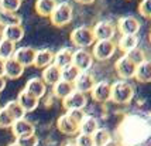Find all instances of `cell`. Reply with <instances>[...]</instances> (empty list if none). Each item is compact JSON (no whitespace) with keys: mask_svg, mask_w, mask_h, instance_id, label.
Segmentation results:
<instances>
[{"mask_svg":"<svg viewBox=\"0 0 151 146\" xmlns=\"http://www.w3.org/2000/svg\"><path fill=\"white\" fill-rule=\"evenodd\" d=\"M134 97V88L130 82L126 80H119L112 84V92H110V101L119 105H126L133 100Z\"/></svg>","mask_w":151,"mask_h":146,"instance_id":"1","label":"cell"},{"mask_svg":"<svg viewBox=\"0 0 151 146\" xmlns=\"http://www.w3.org/2000/svg\"><path fill=\"white\" fill-rule=\"evenodd\" d=\"M73 19V7L68 1H61L54 9L52 14L50 16V20L55 27H64L69 24Z\"/></svg>","mask_w":151,"mask_h":146,"instance_id":"2","label":"cell"},{"mask_svg":"<svg viewBox=\"0 0 151 146\" xmlns=\"http://www.w3.org/2000/svg\"><path fill=\"white\" fill-rule=\"evenodd\" d=\"M71 41L78 48H89L95 44V36H93L92 27L79 26L71 31Z\"/></svg>","mask_w":151,"mask_h":146,"instance_id":"3","label":"cell"},{"mask_svg":"<svg viewBox=\"0 0 151 146\" xmlns=\"http://www.w3.org/2000/svg\"><path fill=\"white\" fill-rule=\"evenodd\" d=\"M117 50V46L113 40H96L92 46V55L98 61L110 60Z\"/></svg>","mask_w":151,"mask_h":146,"instance_id":"4","label":"cell"},{"mask_svg":"<svg viewBox=\"0 0 151 146\" xmlns=\"http://www.w3.org/2000/svg\"><path fill=\"white\" fill-rule=\"evenodd\" d=\"M116 24L110 20H99L92 27L93 36L96 40H113L116 34Z\"/></svg>","mask_w":151,"mask_h":146,"instance_id":"5","label":"cell"},{"mask_svg":"<svg viewBox=\"0 0 151 146\" xmlns=\"http://www.w3.org/2000/svg\"><path fill=\"white\" fill-rule=\"evenodd\" d=\"M93 55L91 51H88L86 48H78L72 54V64L78 68L81 73L89 71L93 65Z\"/></svg>","mask_w":151,"mask_h":146,"instance_id":"6","label":"cell"},{"mask_svg":"<svg viewBox=\"0 0 151 146\" xmlns=\"http://www.w3.org/2000/svg\"><path fill=\"white\" fill-rule=\"evenodd\" d=\"M110 92H112V84L109 81H96L95 86L91 91V97L95 102L106 104L110 101Z\"/></svg>","mask_w":151,"mask_h":146,"instance_id":"7","label":"cell"},{"mask_svg":"<svg viewBox=\"0 0 151 146\" xmlns=\"http://www.w3.org/2000/svg\"><path fill=\"white\" fill-rule=\"evenodd\" d=\"M136 68L137 65H134L132 61L126 57L124 54L114 62V70L117 75L120 77V80H132L134 78V74H136Z\"/></svg>","mask_w":151,"mask_h":146,"instance_id":"8","label":"cell"},{"mask_svg":"<svg viewBox=\"0 0 151 146\" xmlns=\"http://www.w3.org/2000/svg\"><path fill=\"white\" fill-rule=\"evenodd\" d=\"M116 28L122 36L123 34H137L141 28V23L134 16H123L117 20Z\"/></svg>","mask_w":151,"mask_h":146,"instance_id":"9","label":"cell"},{"mask_svg":"<svg viewBox=\"0 0 151 146\" xmlns=\"http://www.w3.org/2000/svg\"><path fill=\"white\" fill-rule=\"evenodd\" d=\"M86 105H88V97H86V94H82V92H79V91H75V89L66 97L65 100H62V106L65 108L66 111H71V109H83Z\"/></svg>","mask_w":151,"mask_h":146,"instance_id":"10","label":"cell"},{"mask_svg":"<svg viewBox=\"0 0 151 146\" xmlns=\"http://www.w3.org/2000/svg\"><path fill=\"white\" fill-rule=\"evenodd\" d=\"M95 84H96V80L89 71L81 73L78 75V78L75 80V82H73V89L82 94H91Z\"/></svg>","mask_w":151,"mask_h":146,"instance_id":"11","label":"cell"},{"mask_svg":"<svg viewBox=\"0 0 151 146\" xmlns=\"http://www.w3.org/2000/svg\"><path fill=\"white\" fill-rule=\"evenodd\" d=\"M24 91L28 92L30 95L35 97L37 100H41L47 94V84L42 81V78L33 77V78H30V80L27 81L26 86H24Z\"/></svg>","mask_w":151,"mask_h":146,"instance_id":"12","label":"cell"},{"mask_svg":"<svg viewBox=\"0 0 151 146\" xmlns=\"http://www.w3.org/2000/svg\"><path fill=\"white\" fill-rule=\"evenodd\" d=\"M12 133L14 135V138H21V136H26V135H31L35 133V128H34L33 122L27 119V118H21V119L14 121V123L12 125Z\"/></svg>","mask_w":151,"mask_h":146,"instance_id":"13","label":"cell"},{"mask_svg":"<svg viewBox=\"0 0 151 146\" xmlns=\"http://www.w3.org/2000/svg\"><path fill=\"white\" fill-rule=\"evenodd\" d=\"M35 51H37V50H34V48H31V47H20V48L16 50L13 58L19 61L24 68H27V67L34 65Z\"/></svg>","mask_w":151,"mask_h":146,"instance_id":"14","label":"cell"},{"mask_svg":"<svg viewBox=\"0 0 151 146\" xmlns=\"http://www.w3.org/2000/svg\"><path fill=\"white\" fill-rule=\"evenodd\" d=\"M57 128H58V131L61 133L68 135V136H72V135L79 133V126L76 125L66 113L61 115L58 119H57Z\"/></svg>","mask_w":151,"mask_h":146,"instance_id":"15","label":"cell"},{"mask_svg":"<svg viewBox=\"0 0 151 146\" xmlns=\"http://www.w3.org/2000/svg\"><path fill=\"white\" fill-rule=\"evenodd\" d=\"M24 67L14 58H9L4 62V78L9 80H17L24 74Z\"/></svg>","mask_w":151,"mask_h":146,"instance_id":"16","label":"cell"},{"mask_svg":"<svg viewBox=\"0 0 151 146\" xmlns=\"http://www.w3.org/2000/svg\"><path fill=\"white\" fill-rule=\"evenodd\" d=\"M54 54L50 48H41L35 51V58H34V67L44 70L45 67L54 64Z\"/></svg>","mask_w":151,"mask_h":146,"instance_id":"17","label":"cell"},{"mask_svg":"<svg viewBox=\"0 0 151 146\" xmlns=\"http://www.w3.org/2000/svg\"><path fill=\"white\" fill-rule=\"evenodd\" d=\"M41 78L45 82L47 85H55L58 81H61V68L57 67L55 64H51V65L45 67L42 70V74H41Z\"/></svg>","mask_w":151,"mask_h":146,"instance_id":"18","label":"cell"},{"mask_svg":"<svg viewBox=\"0 0 151 146\" xmlns=\"http://www.w3.org/2000/svg\"><path fill=\"white\" fill-rule=\"evenodd\" d=\"M17 102L21 105V108H23L27 113V112H33V111L37 109V106H38V104H40V100H37L35 97L30 95L28 92H26V91L23 89V91L19 94V97H17Z\"/></svg>","mask_w":151,"mask_h":146,"instance_id":"19","label":"cell"},{"mask_svg":"<svg viewBox=\"0 0 151 146\" xmlns=\"http://www.w3.org/2000/svg\"><path fill=\"white\" fill-rule=\"evenodd\" d=\"M3 30V37L4 40H9L17 44L20 41L24 38V28L21 24H17V26H9V27H4L1 28Z\"/></svg>","mask_w":151,"mask_h":146,"instance_id":"20","label":"cell"},{"mask_svg":"<svg viewBox=\"0 0 151 146\" xmlns=\"http://www.w3.org/2000/svg\"><path fill=\"white\" fill-rule=\"evenodd\" d=\"M138 40L137 34H123L117 41V48L120 51H123V53H127V51H130L133 48H137L138 47Z\"/></svg>","mask_w":151,"mask_h":146,"instance_id":"21","label":"cell"},{"mask_svg":"<svg viewBox=\"0 0 151 146\" xmlns=\"http://www.w3.org/2000/svg\"><path fill=\"white\" fill-rule=\"evenodd\" d=\"M58 1L57 0H35L34 9L37 14H40L41 17H50L52 14L54 9L57 7Z\"/></svg>","mask_w":151,"mask_h":146,"instance_id":"22","label":"cell"},{"mask_svg":"<svg viewBox=\"0 0 151 146\" xmlns=\"http://www.w3.org/2000/svg\"><path fill=\"white\" fill-rule=\"evenodd\" d=\"M72 54L73 51L69 48H61L54 54V64L59 68H64L66 65L72 64Z\"/></svg>","mask_w":151,"mask_h":146,"instance_id":"23","label":"cell"},{"mask_svg":"<svg viewBox=\"0 0 151 146\" xmlns=\"http://www.w3.org/2000/svg\"><path fill=\"white\" fill-rule=\"evenodd\" d=\"M134 78L138 82H143V84L151 82V60H145L144 62H141L140 65H137Z\"/></svg>","mask_w":151,"mask_h":146,"instance_id":"24","label":"cell"},{"mask_svg":"<svg viewBox=\"0 0 151 146\" xmlns=\"http://www.w3.org/2000/svg\"><path fill=\"white\" fill-rule=\"evenodd\" d=\"M17 24H21V17L19 14L0 9V27L1 28L9 26H17Z\"/></svg>","mask_w":151,"mask_h":146,"instance_id":"25","label":"cell"},{"mask_svg":"<svg viewBox=\"0 0 151 146\" xmlns=\"http://www.w3.org/2000/svg\"><path fill=\"white\" fill-rule=\"evenodd\" d=\"M99 129V121L92 116V115H86L83 121L79 125V132L86 133V135H93Z\"/></svg>","mask_w":151,"mask_h":146,"instance_id":"26","label":"cell"},{"mask_svg":"<svg viewBox=\"0 0 151 146\" xmlns=\"http://www.w3.org/2000/svg\"><path fill=\"white\" fill-rule=\"evenodd\" d=\"M73 91V84L66 82V81H58L55 85H52V92L54 95L59 98V100H65L66 97Z\"/></svg>","mask_w":151,"mask_h":146,"instance_id":"27","label":"cell"},{"mask_svg":"<svg viewBox=\"0 0 151 146\" xmlns=\"http://www.w3.org/2000/svg\"><path fill=\"white\" fill-rule=\"evenodd\" d=\"M4 108L7 109V112L14 118V121L21 119V118H26V111L21 108V105L17 102V100L16 101H9L6 105H4Z\"/></svg>","mask_w":151,"mask_h":146,"instance_id":"28","label":"cell"},{"mask_svg":"<svg viewBox=\"0 0 151 146\" xmlns=\"http://www.w3.org/2000/svg\"><path fill=\"white\" fill-rule=\"evenodd\" d=\"M79 74H81V71L73 64H71V65H66L64 68H61V80L73 84L75 80L78 78Z\"/></svg>","mask_w":151,"mask_h":146,"instance_id":"29","label":"cell"},{"mask_svg":"<svg viewBox=\"0 0 151 146\" xmlns=\"http://www.w3.org/2000/svg\"><path fill=\"white\" fill-rule=\"evenodd\" d=\"M16 44L12 43L9 40H3L0 43V58L1 60H9V58H13L14 53H16Z\"/></svg>","mask_w":151,"mask_h":146,"instance_id":"30","label":"cell"},{"mask_svg":"<svg viewBox=\"0 0 151 146\" xmlns=\"http://www.w3.org/2000/svg\"><path fill=\"white\" fill-rule=\"evenodd\" d=\"M92 138H93L95 146H103L112 139V135H110V132H109L107 129H105V128H99L98 131L92 135Z\"/></svg>","mask_w":151,"mask_h":146,"instance_id":"31","label":"cell"},{"mask_svg":"<svg viewBox=\"0 0 151 146\" xmlns=\"http://www.w3.org/2000/svg\"><path fill=\"white\" fill-rule=\"evenodd\" d=\"M124 55L129 58V60L132 61L134 65H140L141 62H144L145 60H147V57H145V53L141 50V48H133V50H130V51H127V53H124Z\"/></svg>","mask_w":151,"mask_h":146,"instance_id":"32","label":"cell"},{"mask_svg":"<svg viewBox=\"0 0 151 146\" xmlns=\"http://www.w3.org/2000/svg\"><path fill=\"white\" fill-rule=\"evenodd\" d=\"M16 142H17V145L19 146H38V143H40L38 136H37L35 133H31V135H26V136L17 138Z\"/></svg>","mask_w":151,"mask_h":146,"instance_id":"33","label":"cell"},{"mask_svg":"<svg viewBox=\"0 0 151 146\" xmlns=\"http://www.w3.org/2000/svg\"><path fill=\"white\" fill-rule=\"evenodd\" d=\"M20 6H21V0H0V9L1 10L17 13Z\"/></svg>","mask_w":151,"mask_h":146,"instance_id":"34","label":"cell"},{"mask_svg":"<svg viewBox=\"0 0 151 146\" xmlns=\"http://www.w3.org/2000/svg\"><path fill=\"white\" fill-rule=\"evenodd\" d=\"M14 123V118L7 112V109L3 106L0 108V128H12Z\"/></svg>","mask_w":151,"mask_h":146,"instance_id":"35","label":"cell"},{"mask_svg":"<svg viewBox=\"0 0 151 146\" xmlns=\"http://www.w3.org/2000/svg\"><path fill=\"white\" fill-rule=\"evenodd\" d=\"M75 145L76 146H95L92 135H86V133H81V132L76 133Z\"/></svg>","mask_w":151,"mask_h":146,"instance_id":"36","label":"cell"},{"mask_svg":"<svg viewBox=\"0 0 151 146\" xmlns=\"http://www.w3.org/2000/svg\"><path fill=\"white\" fill-rule=\"evenodd\" d=\"M66 115H68L78 126L81 125V122H82L83 118L86 116V113L83 109H71V111H66Z\"/></svg>","mask_w":151,"mask_h":146,"instance_id":"37","label":"cell"},{"mask_svg":"<svg viewBox=\"0 0 151 146\" xmlns=\"http://www.w3.org/2000/svg\"><path fill=\"white\" fill-rule=\"evenodd\" d=\"M138 13L145 19H151V0H141L138 3Z\"/></svg>","mask_w":151,"mask_h":146,"instance_id":"38","label":"cell"},{"mask_svg":"<svg viewBox=\"0 0 151 146\" xmlns=\"http://www.w3.org/2000/svg\"><path fill=\"white\" fill-rule=\"evenodd\" d=\"M4 62L6 61L0 58V77H4Z\"/></svg>","mask_w":151,"mask_h":146,"instance_id":"39","label":"cell"},{"mask_svg":"<svg viewBox=\"0 0 151 146\" xmlns=\"http://www.w3.org/2000/svg\"><path fill=\"white\" fill-rule=\"evenodd\" d=\"M6 88V78L4 77H0V92Z\"/></svg>","mask_w":151,"mask_h":146,"instance_id":"40","label":"cell"},{"mask_svg":"<svg viewBox=\"0 0 151 146\" xmlns=\"http://www.w3.org/2000/svg\"><path fill=\"white\" fill-rule=\"evenodd\" d=\"M103 146H120V143H119L117 140H114V139H110L106 145H103Z\"/></svg>","mask_w":151,"mask_h":146,"instance_id":"41","label":"cell"},{"mask_svg":"<svg viewBox=\"0 0 151 146\" xmlns=\"http://www.w3.org/2000/svg\"><path fill=\"white\" fill-rule=\"evenodd\" d=\"M76 3H81V4H92L95 0H75Z\"/></svg>","mask_w":151,"mask_h":146,"instance_id":"42","label":"cell"},{"mask_svg":"<svg viewBox=\"0 0 151 146\" xmlns=\"http://www.w3.org/2000/svg\"><path fill=\"white\" fill-rule=\"evenodd\" d=\"M3 40H4V37H3V30L0 28V43H1Z\"/></svg>","mask_w":151,"mask_h":146,"instance_id":"43","label":"cell"},{"mask_svg":"<svg viewBox=\"0 0 151 146\" xmlns=\"http://www.w3.org/2000/svg\"><path fill=\"white\" fill-rule=\"evenodd\" d=\"M64 146H76V145H75V142H68V143H65Z\"/></svg>","mask_w":151,"mask_h":146,"instance_id":"44","label":"cell"},{"mask_svg":"<svg viewBox=\"0 0 151 146\" xmlns=\"http://www.w3.org/2000/svg\"><path fill=\"white\" fill-rule=\"evenodd\" d=\"M7 146H19V145H17V142H13V143H10V145H7Z\"/></svg>","mask_w":151,"mask_h":146,"instance_id":"45","label":"cell"},{"mask_svg":"<svg viewBox=\"0 0 151 146\" xmlns=\"http://www.w3.org/2000/svg\"><path fill=\"white\" fill-rule=\"evenodd\" d=\"M150 41H151V31H150Z\"/></svg>","mask_w":151,"mask_h":146,"instance_id":"46","label":"cell"},{"mask_svg":"<svg viewBox=\"0 0 151 146\" xmlns=\"http://www.w3.org/2000/svg\"><path fill=\"white\" fill-rule=\"evenodd\" d=\"M21 1H23V0H21Z\"/></svg>","mask_w":151,"mask_h":146,"instance_id":"47","label":"cell"}]
</instances>
